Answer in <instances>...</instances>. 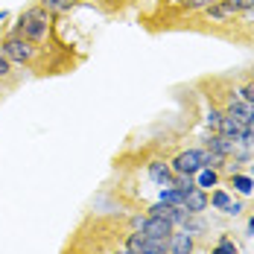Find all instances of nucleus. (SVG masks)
I'll return each instance as SVG.
<instances>
[{
  "label": "nucleus",
  "mask_w": 254,
  "mask_h": 254,
  "mask_svg": "<svg viewBox=\"0 0 254 254\" xmlns=\"http://www.w3.org/2000/svg\"><path fill=\"white\" fill-rule=\"evenodd\" d=\"M50 32V12L44 6L26 9L24 15L18 18V35H24L29 41H44Z\"/></svg>",
  "instance_id": "obj_1"
},
{
  "label": "nucleus",
  "mask_w": 254,
  "mask_h": 254,
  "mask_svg": "<svg viewBox=\"0 0 254 254\" xmlns=\"http://www.w3.org/2000/svg\"><path fill=\"white\" fill-rule=\"evenodd\" d=\"M3 56L9 59V62H29L32 56H35V47L29 44V38H24V35H9L6 41H3Z\"/></svg>",
  "instance_id": "obj_2"
},
{
  "label": "nucleus",
  "mask_w": 254,
  "mask_h": 254,
  "mask_svg": "<svg viewBox=\"0 0 254 254\" xmlns=\"http://www.w3.org/2000/svg\"><path fill=\"white\" fill-rule=\"evenodd\" d=\"M176 176H196L199 170H204V149H187L173 161Z\"/></svg>",
  "instance_id": "obj_3"
},
{
  "label": "nucleus",
  "mask_w": 254,
  "mask_h": 254,
  "mask_svg": "<svg viewBox=\"0 0 254 254\" xmlns=\"http://www.w3.org/2000/svg\"><path fill=\"white\" fill-rule=\"evenodd\" d=\"M140 234H146V237H152V240H167L170 243V234H173V222H167V219H161V216H146L143 222H140Z\"/></svg>",
  "instance_id": "obj_4"
},
{
  "label": "nucleus",
  "mask_w": 254,
  "mask_h": 254,
  "mask_svg": "<svg viewBox=\"0 0 254 254\" xmlns=\"http://www.w3.org/2000/svg\"><path fill=\"white\" fill-rule=\"evenodd\" d=\"M167 249H170L173 254H190L193 252V234H187V231H181V234H170Z\"/></svg>",
  "instance_id": "obj_5"
},
{
  "label": "nucleus",
  "mask_w": 254,
  "mask_h": 254,
  "mask_svg": "<svg viewBox=\"0 0 254 254\" xmlns=\"http://www.w3.org/2000/svg\"><path fill=\"white\" fill-rule=\"evenodd\" d=\"M184 207H187L190 213H202L204 207H207V196L202 193V187H190V190L184 193Z\"/></svg>",
  "instance_id": "obj_6"
},
{
  "label": "nucleus",
  "mask_w": 254,
  "mask_h": 254,
  "mask_svg": "<svg viewBox=\"0 0 254 254\" xmlns=\"http://www.w3.org/2000/svg\"><path fill=\"white\" fill-rule=\"evenodd\" d=\"M234 15H240V12L231 6L228 0H219L216 6H210V9H207V21H213V24H222V21L234 18Z\"/></svg>",
  "instance_id": "obj_7"
},
{
  "label": "nucleus",
  "mask_w": 254,
  "mask_h": 254,
  "mask_svg": "<svg viewBox=\"0 0 254 254\" xmlns=\"http://www.w3.org/2000/svg\"><path fill=\"white\" fill-rule=\"evenodd\" d=\"M149 178L158 181V184H164V187H173V173H170V167L161 164V161H152V164H149Z\"/></svg>",
  "instance_id": "obj_8"
},
{
  "label": "nucleus",
  "mask_w": 254,
  "mask_h": 254,
  "mask_svg": "<svg viewBox=\"0 0 254 254\" xmlns=\"http://www.w3.org/2000/svg\"><path fill=\"white\" fill-rule=\"evenodd\" d=\"M161 202L170 204V207H181V210H187V207H184V193H181L178 187H167V190H161Z\"/></svg>",
  "instance_id": "obj_9"
},
{
  "label": "nucleus",
  "mask_w": 254,
  "mask_h": 254,
  "mask_svg": "<svg viewBox=\"0 0 254 254\" xmlns=\"http://www.w3.org/2000/svg\"><path fill=\"white\" fill-rule=\"evenodd\" d=\"M178 6H184V9H210V6H216L219 0H173Z\"/></svg>",
  "instance_id": "obj_10"
},
{
  "label": "nucleus",
  "mask_w": 254,
  "mask_h": 254,
  "mask_svg": "<svg viewBox=\"0 0 254 254\" xmlns=\"http://www.w3.org/2000/svg\"><path fill=\"white\" fill-rule=\"evenodd\" d=\"M234 187L243 193V196H249V193H254V181L246 176H234Z\"/></svg>",
  "instance_id": "obj_11"
},
{
  "label": "nucleus",
  "mask_w": 254,
  "mask_h": 254,
  "mask_svg": "<svg viewBox=\"0 0 254 254\" xmlns=\"http://www.w3.org/2000/svg\"><path fill=\"white\" fill-rule=\"evenodd\" d=\"M213 184H216V173H213L210 167L199 170V184H196V187H213Z\"/></svg>",
  "instance_id": "obj_12"
},
{
  "label": "nucleus",
  "mask_w": 254,
  "mask_h": 254,
  "mask_svg": "<svg viewBox=\"0 0 254 254\" xmlns=\"http://www.w3.org/2000/svg\"><path fill=\"white\" fill-rule=\"evenodd\" d=\"M41 6L47 12H64V9H70V0H41Z\"/></svg>",
  "instance_id": "obj_13"
},
{
  "label": "nucleus",
  "mask_w": 254,
  "mask_h": 254,
  "mask_svg": "<svg viewBox=\"0 0 254 254\" xmlns=\"http://www.w3.org/2000/svg\"><path fill=\"white\" fill-rule=\"evenodd\" d=\"M222 117H225V114H219V111H207V117H204V120H207V128H210L213 134L219 131V123H222Z\"/></svg>",
  "instance_id": "obj_14"
},
{
  "label": "nucleus",
  "mask_w": 254,
  "mask_h": 254,
  "mask_svg": "<svg viewBox=\"0 0 254 254\" xmlns=\"http://www.w3.org/2000/svg\"><path fill=\"white\" fill-rule=\"evenodd\" d=\"M222 161H225V155L213 152V149H207V152H204V167H210V170H213V167H219Z\"/></svg>",
  "instance_id": "obj_15"
},
{
  "label": "nucleus",
  "mask_w": 254,
  "mask_h": 254,
  "mask_svg": "<svg viewBox=\"0 0 254 254\" xmlns=\"http://www.w3.org/2000/svg\"><path fill=\"white\" fill-rule=\"evenodd\" d=\"M228 204H231V196H228V193H222V190H216V193H213V207H219V210H228Z\"/></svg>",
  "instance_id": "obj_16"
},
{
  "label": "nucleus",
  "mask_w": 254,
  "mask_h": 254,
  "mask_svg": "<svg viewBox=\"0 0 254 254\" xmlns=\"http://www.w3.org/2000/svg\"><path fill=\"white\" fill-rule=\"evenodd\" d=\"M213 254H237V249H234V243H231V240H222V243L213 249Z\"/></svg>",
  "instance_id": "obj_17"
},
{
  "label": "nucleus",
  "mask_w": 254,
  "mask_h": 254,
  "mask_svg": "<svg viewBox=\"0 0 254 254\" xmlns=\"http://www.w3.org/2000/svg\"><path fill=\"white\" fill-rule=\"evenodd\" d=\"M228 3L237 9V12H246L249 6H254V0H228Z\"/></svg>",
  "instance_id": "obj_18"
},
{
  "label": "nucleus",
  "mask_w": 254,
  "mask_h": 254,
  "mask_svg": "<svg viewBox=\"0 0 254 254\" xmlns=\"http://www.w3.org/2000/svg\"><path fill=\"white\" fill-rule=\"evenodd\" d=\"M243 100H246V102H254V82L243 88Z\"/></svg>",
  "instance_id": "obj_19"
},
{
  "label": "nucleus",
  "mask_w": 254,
  "mask_h": 254,
  "mask_svg": "<svg viewBox=\"0 0 254 254\" xmlns=\"http://www.w3.org/2000/svg\"><path fill=\"white\" fill-rule=\"evenodd\" d=\"M9 70H12V67H9V59H6V56L0 53V76H6Z\"/></svg>",
  "instance_id": "obj_20"
},
{
  "label": "nucleus",
  "mask_w": 254,
  "mask_h": 254,
  "mask_svg": "<svg viewBox=\"0 0 254 254\" xmlns=\"http://www.w3.org/2000/svg\"><path fill=\"white\" fill-rule=\"evenodd\" d=\"M240 210H243V204H240V202H231V204H228V210H225V213H231V216H237Z\"/></svg>",
  "instance_id": "obj_21"
},
{
  "label": "nucleus",
  "mask_w": 254,
  "mask_h": 254,
  "mask_svg": "<svg viewBox=\"0 0 254 254\" xmlns=\"http://www.w3.org/2000/svg\"><path fill=\"white\" fill-rule=\"evenodd\" d=\"M246 18H252V21H254V6H249V9H246Z\"/></svg>",
  "instance_id": "obj_22"
},
{
  "label": "nucleus",
  "mask_w": 254,
  "mask_h": 254,
  "mask_svg": "<svg viewBox=\"0 0 254 254\" xmlns=\"http://www.w3.org/2000/svg\"><path fill=\"white\" fill-rule=\"evenodd\" d=\"M249 231H252V234H254V219H252V222H249Z\"/></svg>",
  "instance_id": "obj_23"
}]
</instances>
